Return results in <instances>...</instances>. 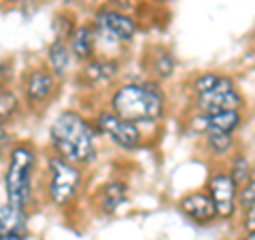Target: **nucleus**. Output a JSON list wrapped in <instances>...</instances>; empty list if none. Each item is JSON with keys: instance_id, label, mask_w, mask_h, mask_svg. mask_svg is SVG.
Returning a JSON list of instances; mask_svg holds the SVG:
<instances>
[{"instance_id": "nucleus-23", "label": "nucleus", "mask_w": 255, "mask_h": 240, "mask_svg": "<svg viewBox=\"0 0 255 240\" xmlns=\"http://www.w3.org/2000/svg\"><path fill=\"white\" fill-rule=\"evenodd\" d=\"M245 230H247V234H249V232H255V204H251L249 209L245 211Z\"/></svg>"}, {"instance_id": "nucleus-12", "label": "nucleus", "mask_w": 255, "mask_h": 240, "mask_svg": "<svg viewBox=\"0 0 255 240\" xmlns=\"http://www.w3.org/2000/svg\"><path fill=\"white\" fill-rule=\"evenodd\" d=\"M204 132H221V134H234V130L241 125V113L238 111H219V113H209L200 117Z\"/></svg>"}, {"instance_id": "nucleus-7", "label": "nucleus", "mask_w": 255, "mask_h": 240, "mask_svg": "<svg viewBox=\"0 0 255 240\" xmlns=\"http://www.w3.org/2000/svg\"><path fill=\"white\" fill-rule=\"evenodd\" d=\"M209 196L213 198L221 219L234 217L238 204V183L234 181L232 174H223V172L213 174L209 181Z\"/></svg>"}, {"instance_id": "nucleus-10", "label": "nucleus", "mask_w": 255, "mask_h": 240, "mask_svg": "<svg viewBox=\"0 0 255 240\" xmlns=\"http://www.w3.org/2000/svg\"><path fill=\"white\" fill-rule=\"evenodd\" d=\"M26 215L23 209H17L11 202L2 204L0 209V240H26Z\"/></svg>"}, {"instance_id": "nucleus-2", "label": "nucleus", "mask_w": 255, "mask_h": 240, "mask_svg": "<svg viewBox=\"0 0 255 240\" xmlns=\"http://www.w3.org/2000/svg\"><path fill=\"white\" fill-rule=\"evenodd\" d=\"M111 109L134 123H153L164 115V92L155 83L122 85L111 98Z\"/></svg>"}, {"instance_id": "nucleus-14", "label": "nucleus", "mask_w": 255, "mask_h": 240, "mask_svg": "<svg viewBox=\"0 0 255 240\" xmlns=\"http://www.w3.org/2000/svg\"><path fill=\"white\" fill-rule=\"evenodd\" d=\"M117 75V62L113 60H94L87 62L83 68V81L87 85H98V83H107Z\"/></svg>"}, {"instance_id": "nucleus-5", "label": "nucleus", "mask_w": 255, "mask_h": 240, "mask_svg": "<svg viewBox=\"0 0 255 240\" xmlns=\"http://www.w3.org/2000/svg\"><path fill=\"white\" fill-rule=\"evenodd\" d=\"M243 107V96L238 92L236 83L230 77H219L209 92L198 94V109L204 115L219 113V111H238Z\"/></svg>"}, {"instance_id": "nucleus-11", "label": "nucleus", "mask_w": 255, "mask_h": 240, "mask_svg": "<svg viewBox=\"0 0 255 240\" xmlns=\"http://www.w3.org/2000/svg\"><path fill=\"white\" fill-rule=\"evenodd\" d=\"M55 92V73L47 68H34L26 79V98L30 105L47 102L49 96Z\"/></svg>"}, {"instance_id": "nucleus-9", "label": "nucleus", "mask_w": 255, "mask_h": 240, "mask_svg": "<svg viewBox=\"0 0 255 240\" xmlns=\"http://www.w3.org/2000/svg\"><path fill=\"white\" fill-rule=\"evenodd\" d=\"M179 209L183 211V215H187L196 223H211L215 217H219L213 198L209 194H202V191H194V194L183 196L179 200Z\"/></svg>"}, {"instance_id": "nucleus-6", "label": "nucleus", "mask_w": 255, "mask_h": 240, "mask_svg": "<svg viewBox=\"0 0 255 240\" xmlns=\"http://www.w3.org/2000/svg\"><path fill=\"white\" fill-rule=\"evenodd\" d=\"M96 127H98L105 136H109V138L122 149L132 151L140 145L142 136H140L138 125L134 121H128V119L119 117L117 113H111V111L100 113L98 119H96Z\"/></svg>"}, {"instance_id": "nucleus-16", "label": "nucleus", "mask_w": 255, "mask_h": 240, "mask_svg": "<svg viewBox=\"0 0 255 240\" xmlns=\"http://www.w3.org/2000/svg\"><path fill=\"white\" fill-rule=\"evenodd\" d=\"M70 53L73 49H68V45L64 41H55L51 47H49V66L55 75H64L68 70V64H70Z\"/></svg>"}, {"instance_id": "nucleus-19", "label": "nucleus", "mask_w": 255, "mask_h": 240, "mask_svg": "<svg viewBox=\"0 0 255 240\" xmlns=\"http://www.w3.org/2000/svg\"><path fill=\"white\" fill-rule=\"evenodd\" d=\"M251 204H255V177H251L247 183L238 187V206L247 211Z\"/></svg>"}, {"instance_id": "nucleus-13", "label": "nucleus", "mask_w": 255, "mask_h": 240, "mask_svg": "<svg viewBox=\"0 0 255 240\" xmlns=\"http://www.w3.org/2000/svg\"><path fill=\"white\" fill-rule=\"evenodd\" d=\"M94 47H96V34H94V26L85 23V26H79L73 32V38H70V49L77 60L87 62L94 55Z\"/></svg>"}, {"instance_id": "nucleus-15", "label": "nucleus", "mask_w": 255, "mask_h": 240, "mask_svg": "<svg viewBox=\"0 0 255 240\" xmlns=\"http://www.w3.org/2000/svg\"><path fill=\"white\" fill-rule=\"evenodd\" d=\"M126 198H128V187L124 185V183H119V181H111L100 189L98 204L107 215H111L126 202Z\"/></svg>"}, {"instance_id": "nucleus-24", "label": "nucleus", "mask_w": 255, "mask_h": 240, "mask_svg": "<svg viewBox=\"0 0 255 240\" xmlns=\"http://www.w3.org/2000/svg\"><path fill=\"white\" fill-rule=\"evenodd\" d=\"M243 240H255V232H249V234H247Z\"/></svg>"}, {"instance_id": "nucleus-3", "label": "nucleus", "mask_w": 255, "mask_h": 240, "mask_svg": "<svg viewBox=\"0 0 255 240\" xmlns=\"http://www.w3.org/2000/svg\"><path fill=\"white\" fill-rule=\"evenodd\" d=\"M32 172H34V151L26 145H19L11 151L9 166L4 174L6 202L26 211L32 189Z\"/></svg>"}, {"instance_id": "nucleus-4", "label": "nucleus", "mask_w": 255, "mask_h": 240, "mask_svg": "<svg viewBox=\"0 0 255 240\" xmlns=\"http://www.w3.org/2000/svg\"><path fill=\"white\" fill-rule=\"evenodd\" d=\"M81 185V172L77 164L68 162L60 155H53L49 159V200L55 206H66L75 200Z\"/></svg>"}, {"instance_id": "nucleus-8", "label": "nucleus", "mask_w": 255, "mask_h": 240, "mask_svg": "<svg viewBox=\"0 0 255 240\" xmlns=\"http://www.w3.org/2000/svg\"><path fill=\"white\" fill-rule=\"evenodd\" d=\"M96 26H98L105 34L117 38L122 43L132 41L134 34H136V23L132 17H128L124 13L111 11V9H102L96 15Z\"/></svg>"}, {"instance_id": "nucleus-1", "label": "nucleus", "mask_w": 255, "mask_h": 240, "mask_svg": "<svg viewBox=\"0 0 255 240\" xmlns=\"http://www.w3.org/2000/svg\"><path fill=\"white\" fill-rule=\"evenodd\" d=\"M51 145L55 155L73 164H87L94 157V127L75 111H64L51 123Z\"/></svg>"}, {"instance_id": "nucleus-20", "label": "nucleus", "mask_w": 255, "mask_h": 240, "mask_svg": "<svg viewBox=\"0 0 255 240\" xmlns=\"http://www.w3.org/2000/svg\"><path fill=\"white\" fill-rule=\"evenodd\" d=\"M234 177V181L238 183V187L247 183L251 179V170H249V162H247V157H236L234 164H232V172H230Z\"/></svg>"}, {"instance_id": "nucleus-21", "label": "nucleus", "mask_w": 255, "mask_h": 240, "mask_svg": "<svg viewBox=\"0 0 255 240\" xmlns=\"http://www.w3.org/2000/svg\"><path fill=\"white\" fill-rule=\"evenodd\" d=\"M15 109H17V98H15L11 92H2V98H0V115H2L4 121L15 113Z\"/></svg>"}, {"instance_id": "nucleus-17", "label": "nucleus", "mask_w": 255, "mask_h": 240, "mask_svg": "<svg viewBox=\"0 0 255 240\" xmlns=\"http://www.w3.org/2000/svg\"><path fill=\"white\" fill-rule=\"evenodd\" d=\"M149 66H151V70L155 73V77L166 79V77L172 75V70H174V60H172V55L166 51V49H157V51L153 53V58H151Z\"/></svg>"}, {"instance_id": "nucleus-18", "label": "nucleus", "mask_w": 255, "mask_h": 240, "mask_svg": "<svg viewBox=\"0 0 255 240\" xmlns=\"http://www.w3.org/2000/svg\"><path fill=\"white\" fill-rule=\"evenodd\" d=\"M206 140H209V147L215 151L217 155L228 153L230 147H232V134H221V132H206Z\"/></svg>"}, {"instance_id": "nucleus-22", "label": "nucleus", "mask_w": 255, "mask_h": 240, "mask_svg": "<svg viewBox=\"0 0 255 240\" xmlns=\"http://www.w3.org/2000/svg\"><path fill=\"white\" fill-rule=\"evenodd\" d=\"M217 81H219V75L206 73V75H202V77H198V79H196L194 87H196V92H198V94H204V92H209Z\"/></svg>"}]
</instances>
